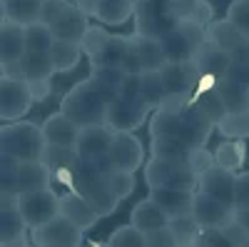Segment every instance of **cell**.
Returning <instances> with one entry per match:
<instances>
[{"instance_id":"obj_27","label":"cell","mask_w":249,"mask_h":247,"mask_svg":"<svg viewBox=\"0 0 249 247\" xmlns=\"http://www.w3.org/2000/svg\"><path fill=\"white\" fill-rule=\"evenodd\" d=\"M130 222L137 225L142 232H152V230H157V228H164V225H170V215L164 212L160 205L147 195V197L140 200L135 208H132Z\"/></svg>"},{"instance_id":"obj_48","label":"cell","mask_w":249,"mask_h":247,"mask_svg":"<svg viewBox=\"0 0 249 247\" xmlns=\"http://www.w3.org/2000/svg\"><path fill=\"white\" fill-rule=\"evenodd\" d=\"M222 232H224L227 242H230V247H249V230L234 217L227 225H222Z\"/></svg>"},{"instance_id":"obj_9","label":"cell","mask_w":249,"mask_h":247,"mask_svg":"<svg viewBox=\"0 0 249 247\" xmlns=\"http://www.w3.org/2000/svg\"><path fill=\"white\" fill-rule=\"evenodd\" d=\"M82 235H85V230H80L75 222H70L62 215H55L53 220L30 230L35 247H80Z\"/></svg>"},{"instance_id":"obj_22","label":"cell","mask_w":249,"mask_h":247,"mask_svg":"<svg viewBox=\"0 0 249 247\" xmlns=\"http://www.w3.org/2000/svg\"><path fill=\"white\" fill-rule=\"evenodd\" d=\"M28 43H25V25L13 23V20H3L0 23V63L10 65L18 63L25 55Z\"/></svg>"},{"instance_id":"obj_56","label":"cell","mask_w":249,"mask_h":247,"mask_svg":"<svg viewBox=\"0 0 249 247\" xmlns=\"http://www.w3.org/2000/svg\"><path fill=\"white\" fill-rule=\"evenodd\" d=\"M234 220L242 222L244 228L249 230V205H244V208H234Z\"/></svg>"},{"instance_id":"obj_57","label":"cell","mask_w":249,"mask_h":247,"mask_svg":"<svg viewBox=\"0 0 249 247\" xmlns=\"http://www.w3.org/2000/svg\"><path fill=\"white\" fill-rule=\"evenodd\" d=\"M135 3H140V0H135Z\"/></svg>"},{"instance_id":"obj_44","label":"cell","mask_w":249,"mask_h":247,"mask_svg":"<svg viewBox=\"0 0 249 247\" xmlns=\"http://www.w3.org/2000/svg\"><path fill=\"white\" fill-rule=\"evenodd\" d=\"M102 177H105V182L110 185V190H112L120 200L130 197V195L135 192V172H130V170H115V168H107Z\"/></svg>"},{"instance_id":"obj_36","label":"cell","mask_w":249,"mask_h":247,"mask_svg":"<svg viewBox=\"0 0 249 247\" xmlns=\"http://www.w3.org/2000/svg\"><path fill=\"white\" fill-rule=\"evenodd\" d=\"M40 160L50 168V172H60V170H72L75 172L82 162L77 148H65V145H45Z\"/></svg>"},{"instance_id":"obj_16","label":"cell","mask_w":249,"mask_h":247,"mask_svg":"<svg viewBox=\"0 0 249 247\" xmlns=\"http://www.w3.org/2000/svg\"><path fill=\"white\" fill-rule=\"evenodd\" d=\"M112 137H115V133L107 125H88V128H80V137H77L75 148H77L82 160L102 162L110 155Z\"/></svg>"},{"instance_id":"obj_47","label":"cell","mask_w":249,"mask_h":247,"mask_svg":"<svg viewBox=\"0 0 249 247\" xmlns=\"http://www.w3.org/2000/svg\"><path fill=\"white\" fill-rule=\"evenodd\" d=\"M187 162H190V168L195 170V175H204L210 168H214V165H217L214 150H210L207 145H199V148L190 150V157H187Z\"/></svg>"},{"instance_id":"obj_7","label":"cell","mask_w":249,"mask_h":247,"mask_svg":"<svg viewBox=\"0 0 249 247\" xmlns=\"http://www.w3.org/2000/svg\"><path fill=\"white\" fill-rule=\"evenodd\" d=\"M33 102H35V95H33L30 82L3 73V77H0V117L5 122H15L30 113Z\"/></svg>"},{"instance_id":"obj_50","label":"cell","mask_w":249,"mask_h":247,"mask_svg":"<svg viewBox=\"0 0 249 247\" xmlns=\"http://www.w3.org/2000/svg\"><path fill=\"white\" fill-rule=\"evenodd\" d=\"M195 247H230L222 228H202L199 237L195 240Z\"/></svg>"},{"instance_id":"obj_2","label":"cell","mask_w":249,"mask_h":247,"mask_svg":"<svg viewBox=\"0 0 249 247\" xmlns=\"http://www.w3.org/2000/svg\"><path fill=\"white\" fill-rule=\"evenodd\" d=\"M48 145L43 125L33 120L3 122L0 128V152L13 155L18 160H40Z\"/></svg>"},{"instance_id":"obj_18","label":"cell","mask_w":249,"mask_h":247,"mask_svg":"<svg viewBox=\"0 0 249 247\" xmlns=\"http://www.w3.org/2000/svg\"><path fill=\"white\" fill-rule=\"evenodd\" d=\"M60 215L62 217H68L70 222H75L80 230H92L100 215L92 210V205L85 200V195H80V192H72V190H65V192H60Z\"/></svg>"},{"instance_id":"obj_49","label":"cell","mask_w":249,"mask_h":247,"mask_svg":"<svg viewBox=\"0 0 249 247\" xmlns=\"http://www.w3.org/2000/svg\"><path fill=\"white\" fill-rule=\"evenodd\" d=\"M68 5H70V0H45L43 10H40V23L55 25L57 20L62 18V13L68 10Z\"/></svg>"},{"instance_id":"obj_38","label":"cell","mask_w":249,"mask_h":247,"mask_svg":"<svg viewBox=\"0 0 249 247\" xmlns=\"http://www.w3.org/2000/svg\"><path fill=\"white\" fill-rule=\"evenodd\" d=\"M217 133L230 140H247L249 137V108L247 110H232L217 122Z\"/></svg>"},{"instance_id":"obj_29","label":"cell","mask_w":249,"mask_h":247,"mask_svg":"<svg viewBox=\"0 0 249 247\" xmlns=\"http://www.w3.org/2000/svg\"><path fill=\"white\" fill-rule=\"evenodd\" d=\"M244 40H249L247 35H242L230 20H212L210 25H207V43H212L214 48H219V50H224V53H234Z\"/></svg>"},{"instance_id":"obj_14","label":"cell","mask_w":249,"mask_h":247,"mask_svg":"<svg viewBox=\"0 0 249 247\" xmlns=\"http://www.w3.org/2000/svg\"><path fill=\"white\" fill-rule=\"evenodd\" d=\"M144 162V145L137 140L135 133H115L112 148L107 155V165L115 170L137 172Z\"/></svg>"},{"instance_id":"obj_26","label":"cell","mask_w":249,"mask_h":247,"mask_svg":"<svg viewBox=\"0 0 249 247\" xmlns=\"http://www.w3.org/2000/svg\"><path fill=\"white\" fill-rule=\"evenodd\" d=\"M130 45L140 60L142 70H160L164 63H167V55L162 50V43L160 38H150V35H140V33H132L130 35Z\"/></svg>"},{"instance_id":"obj_45","label":"cell","mask_w":249,"mask_h":247,"mask_svg":"<svg viewBox=\"0 0 249 247\" xmlns=\"http://www.w3.org/2000/svg\"><path fill=\"white\" fill-rule=\"evenodd\" d=\"M195 105L207 115V117H210L212 122H214V125H217V122L227 115V108H224V100H222V95L217 93V88L214 90H210V93H207V95H202L197 102H195Z\"/></svg>"},{"instance_id":"obj_42","label":"cell","mask_w":249,"mask_h":247,"mask_svg":"<svg viewBox=\"0 0 249 247\" xmlns=\"http://www.w3.org/2000/svg\"><path fill=\"white\" fill-rule=\"evenodd\" d=\"M55 33L50 25L45 23H30L25 25V43H28V50H37V53H50V48L55 45Z\"/></svg>"},{"instance_id":"obj_51","label":"cell","mask_w":249,"mask_h":247,"mask_svg":"<svg viewBox=\"0 0 249 247\" xmlns=\"http://www.w3.org/2000/svg\"><path fill=\"white\" fill-rule=\"evenodd\" d=\"M90 75L95 77V80H100V82H105V85H110V88H120V82L124 80V73L122 68H92L90 70Z\"/></svg>"},{"instance_id":"obj_25","label":"cell","mask_w":249,"mask_h":247,"mask_svg":"<svg viewBox=\"0 0 249 247\" xmlns=\"http://www.w3.org/2000/svg\"><path fill=\"white\" fill-rule=\"evenodd\" d=\"M18 188L20 192L53 188V172L43 160H20L18 165Z\"/></svg>"},{"instance_id":"obj_1","label":"cell","mask_w":249,"mask_h":247,"mask_svg":"<svg viewBox=\"0 0 249 247\" xmlns=\"http://www.w3.org/2000/svg\"><path fill=\"white\" fill-rule=\"evenodd\" d=\"M117 97V90L105 85V82L95 80L92 75L75 82V85L62 95L60 110L65 113L70 120H75L80 128L88 125H105L107 108L110 102Z\"/></svg>"},{"instance_id":"obj_10","label":"cell","mask_w":249,"mask_h":247,"mask_svg":"<svg viewBox=\"0 0 249 247\" xmlns=\"http://www.w3.org/2000/svg\"><path fill=\"white\" fill-rule=\"evenodd\" d=\"M18 68L23 80L30 82L35 102H43L50 95V80L55 75V65L50 53H37V50H25V55L18 60Z\"/></svg>"},{"instance_id":"obj_6","label":"cell","mask_w":249,"mask_h":247,"mask_svg":"<svg viewBox=\"0 0 249 247\" xmlns=\"http://www.w3.org/2000/svg\"><path fill=\"white\" fill-rule=\"evenodd\" d=\"M132 20H135V33L150 38H164L179 23L172 0H140Z\"/></svg>"},{"instance_id":"obj_13","label":"cell","mask_w":249,"mask_h":247,"mask_svg":"<svg viewBox=\"0 0 249 247\" xmlns=\"http://www.w3.org/2000/svg\"><path fill=\"white\" fill-rule=\"evenodd\" d=\"M160 75H162V82L167 88V97L170 100H190L197 80H199V70L195 68L192 60L187 63H172L167 60L162 68H160Z\"/></svg>"},{"instance_id":"obj_32","label":"cell","mask_w":249,"mask_h":247,"mask_svg":"<svg viewBox=\"0 0 249 247\" xmlns=\"http://www.w3.org/2000/svg\"><path fill=\"white\" fill-rule=\"evenodd\" d=\"M43 3L45 0H0L3 20H13V23H20V25L37 23Z\"/></svg>"},{"instance_id":"obj_30","label":"cell","mask_w":249,"mask_h":247,"mask_svg":"<svg viewBox=\"0 0 249 247\" xmlns=\"http://www.w3.org/2000/svg\"><path fill=\"white\" fill-rule=\"evenodd\" d=\"M195 68L199 70V75H217V77H224L227 68L232 63V55L224 53L219 48H214L212 43H204L199 48V53L195 55Z\"/></svg>"},{"instance_id":"obj_55","label":"cell","mask_w":249,"mask_h":247,"mask_svg":"<svg viewBox=\"0 0 249 247\" xmlns=\"http://www.w3.org/2000/svg\"><path fill=\"white\" fill-rule=\"evenodd\" d=\"M72 3L85 13L88 18H95V13H97V5H100V0H72Z\"/></svg>"},{"instance_id":"obj_8","label":"cell","mask_w":249,"mask_h":247,"mask_svg":"<svg viewBox=\"0 0 249 247\" xmlns=\"http://www.w3.org/2000/svg\"><path fill=\"white\" fill-rule=\"evenodd\" d=\"M0 245L3 247L33 245L30 228L18 208V195H0Z\"/></svg>"},{"instance_id":"obj_28","label":"cell","mask_w":249,"mask_h":247,"mask_svg":"<svg viewBox=\"0 0 249 247\" xmlns=\"http://www.w3.org/2000/svg\"><path fill=\"white\" fill-rule=\"evenodd\" d=\"M80 195H85V200L92 205V210L100 215V217H107L117 210L120 205V197L110 190V185L105 182V177H97L92 180L90 185H85V188L80 190Z\"/></svg>"},{"instance_id":"obj_43","label":"cell","mask_w":249,"mask_h":247,"mask_svg":"<svg viewBox=\"0 0 249 247\" xmlns=\"http://www.w3.org/2000/svg\"><path fill=\"white\" fill-rule=\"evenodd\" d=\"M18 165L20 160L0 152V195H20L18 188Z\"/></svg>"},{"instance_id":"obj_52","label":"cell","mask_w":249,"mask_h":247,"mask_svg":"<svg viewBox=\"0 0 249 247\" xmlns=\"http://www.w3.org/2000/svg\"><path fill=\"white\" fill-rule=\"evenodd\" d=\"M144 235H147V247H177V237L170 230V225L157 228L152 232H144Z\"/></svg>"},{"instance_id":"obj_11","label":"cell","mask_w":249,"mask_h":247,"mask_svg":"<svg viewBox=\"0 0 249 247\" xmlns=\"http://www.w3.org/2000/svg\"><path fill=\"white\" fill-rule=\"evenodd\" d=\"M18 208L23 212L28 228H37L55 215H60V192L55 188L45 190H33V192H20L18 195Z\"/></svg>"},{"instance_id":"obj_31","label":"cell","mask_w":249,"mask_h":247,"mask_svg":"<svg viewBox=\"0 0 249 247\" xmlns=\"http://www.w3.org/2000/svg\"><path fill=\"white\" fill-rule=\"evenodd\" d=\"M135 0H100L95 20L100 25H124L130 18H135Z\"/></svg>"},{"instance_id":"obj_4","label":"cell","mask_w":249,"mask_h":247,"mask_svg":"<svg viewBox=\"0 0 249 247\" xmlns=\"http://www.w3.org/2000/svg\"><path fill=\"white\" fill-rule=\"evenodd\" d=\"M144 182L147 188H177V190H199V175L190 168L187 160H170V157H155L144 165Z\"/></svg>"},{"instance_id":"obj_46","label":"cell","mask_w":249,"mask_h":247,"mask_svg":"<svg viewBox=\"0 0 249 247\" xmlns=\"http://www.w3.org/2000/svg\"><path fill=\"white\" fill-rule=\"evenodd\" d=\"M227 20L249 38V0H232L230 8H227Z\"/></svg>"},{"instance_id":"obj_15","label":"cell","mask_w":249,"mask_h":247,"mask_svg":"<svg viewBox=\"0 0 249 247\" xmlns=\"http://www.w3.org/2000/svg\"><path fill=\"white\" fill-rule=\"evenodd\" d=\"M184 100H167L150 115V137H179L184 128Z\"/></svg>"},{"instance_id":"obj_53","label":"cell","mask_w":249,"mask_h":247,"mask_svg":"<svg viewBox=\"0 0 249 247\" xmlns=\"http://www.w3.org/2000/svg\"><path fill=\"white\" fill-rule=\"evenodd\" d=\"M249 205V170L237 172V185H234V208Z\"/></svg>"},{"instance_id":"obj_21","label":"cell","mask_w":249,"mask_h":247,"mask_svg":"<svg viewBox=\"0 0 249 247\" xmlns=\"http://www.w3.org/2000/svg\"><path fill=\"white\" fill-rule=\"evenodd\" d=\"M43 133L48 145H65V148H75L77 137H80V125L75 120H70L62 110L48 115L43 120Z\"/></svg>"},{"instance_id":"obj_20","label":"cell","mask_w":249,"mask_h":247,"mask_svg":"<svg viewBox=\"0 0 249 247\" xmlns=\"http://www.w3.org/2000/svg\"><path fill=\"white\" fill-rule=\"evenodd\" d=\"M234 185H237V172L222 168V165H214L204 175H199V192L224 200L230 205H234Z\"/></svg>"},{"instance_id":"obj_3","label":"cell","mask_w":249,"mask_h":247,"mask_svg":"<svg viewBox=\"0 0 249 247\" xmlns=\"http://www.w3.org/2000/svg\"><path fill=\"white\" fill-rule=\"evenodd\" d=\"M130 50V35H112L105 25H90L82 38V53H85L90 70L92 68H122V60Z\"/></svg>"},{"instance_id":"obj_33","label":"cell","mask_w":249,"mask_h":247,"mask_svg":"<svg viewBox=\"0 0 249 247\" xmlns=\"http://www.w3.org/2000/svg\"><path fill=\"white\" fill-rule=\"evenodd\" d=\"M140 100H142L150 110H157L160 105H164V102L170 100L160 70H144V73L140 75Z\"/></svg>"},{"instance_id":"obj_37","label":"cell","mask_w":249,"mask_h":247,"mask_svg":"<svg viewBox=\"0 0 249 247\" xmlns=\"http://www.w3.org/2000/svg\"><path fill=\"white\" fill-rule=\"evenodd\" d=\"M170 230L177 237V247H195V240L202 232V225L197 222L192 212H184V215L170 217Z\"/></svg>"},{"instance_id":"obj_17","label":"cell","mask_w":249,"mask_h":247,"mask_svg":"<svg viewBox=\"0 0 249 247\" xmlns=\"http://www.w3.org/2000/svg\"><path fill=\"white\" fill-rule=\"evenodd\" d=\"M192 215L197 217V222L202 225V228H222V225H227L234 217V205L197 190L195 205H192Z\"/></svg>"},{"instance_id":"obj_12","label":"cell","mask_w":249,"mask_h":247,"mask_svg":"<svg viewBox=\"0 0 249 247\" xmlns=\"http://www.w3.org/2000/svg\"><path fill=\"white\" fill-rule=\"evenodd\" d=\"M152 115V110L144 105L142 100H122L115 97L107 108V117H105V125L112 133H135L140 130L147 117Z\"/></svg>"},{"instance_id":"obj_34","label":"cell","mask_w":249,"mask_h":247,"mask_svg":"<svg viewBox=\"0 0 249 247\" xmlns=\"http://www.w3.org/2000/svg\"><path fill=\"white\" fill-rule=\"evenodd\" d=\"M214 160L222 168L232 170V172H239L247 162V140H230L224 137L219 145L214 148Z\"/></svg>"},{"instance_id":"obj_39","label":"cell","mask_w":249,"mask_h":247,"mask_svg":"<svg viewBox=\"0 0 249 247\" xmlns=\"http://www.w3.org/2000/svg\"><path fill=\"white\" fill-rule=\"evenodd\" d=\"M217 93L224 100L227 113H232V110H247L249 108V90L244 85H239V82L230 80V77H219Z\"/></svg>"},{"instance_id":"obj_23","label":"cell","mask_w":249,"mask_h":247,"mask_svg":"<svg viewBox=\"0 0 249 247\" xmlns=\"http://www.w3.org/2000/svg\"><path fill=\"white\" fill-rule=\"evenodd\" d=\"M50 28H53V33H55L57 40H72V43H82V38H85V33H88V28H90V18L70 0L68 10L62 13V18L57 20L55 25H50Z\"/></svg>"},{"instance_id":"obj_19","label":"cell","mask_w":249,"mask_h":247,"mask_svg":"<svg viewBox=\"0 0 249 247\" xmlns=\"http://www.w3.org/2000/svg\"><path fill=\"white\" fill-rule=\"evenodd\" d=\"M214 130H217V125L197 105H184V128H182L179 140H184V145L190 150L207 145V140H210V135Z\"/></svg>"},{"instance_id":"obj_41","label":"cell","mask_w":249,"mask_h":247,"mask_svg":"<svg viewBox=\"0 0 249 247\" xmlns=\"http://www.w3.org/2000/svg\"><path fill=\"white\" fill-rule=\"evenodd\" d=\"M150 155L155 157H170V160H187L190 148L179 137H150Z\"/></svg>"},{"instance_id":"obj_35","label":"cell","mask_w":249,"mask_h":247,"mask_svg":"<svg viewBox=\"0 0 249 247\" xmlns=\"http://www.w3.org/2000/svg\"><path fill=\"white\" fill-rule=\"evenodd\" d=\"M82 43H72V40H55V45L50 48V57L55 73H70L80 65L82 60Z\"/></svg>"},{"instance_id":"obj_24","label":"cell","mask_w":249,"mask_h":247,"mask_svg":"<svg viewBox=\"0 0 249 247\" xmlns=\"http://www.w3.org/2000/svg\"><path fill=\"white\" fill-rule=\"evenodd\" d=\"M147 190H150V197H152L170 217L192 212L195 195H197L195 190H177V188H147Z\"/></svg>"},{"instance_id":"obj_40","label":"cell","mask_w":249,"mask_h":247,"mask_svg":"<svg viewBox=\"0 0 249 247\" xmlns=\"http://www.w3.org/2000/svg\"><path fill=\"white\" fill-rule=\"evenodd\" d=\"M105 247H147V235H144L137 225H120L110 237L102 242Z\"/></svg>"},{"instance_id":"obj_54","label":"cell","mask_w":249,"mask_h":247,"mask_svg":"<svg viewBox=\"0 0 249 247\" xmlns=\"http://www.w3.org/2000/svg\"><path fill=\"white\" fill-rule=\"evenodd\" d=\"M117 97L122 100H140V75H124L117 88Z\"/></svg>"},{"instance_id":"obj_5","label":"cell","mask_w":249,"mask_h":247,"mask_svg":"<svg viewBox=\"0 0 249 247\" xmlns=\"http://www.w3.org/2000/svg\"><path fill=\"white\" fill-rule=\"evenodd\" d=\"M160 43L167 60L187 63V60H195L199 48L207 43V25L197 23V20H179L167 35L160 38Z\"/></svg>"}]
</instances>
